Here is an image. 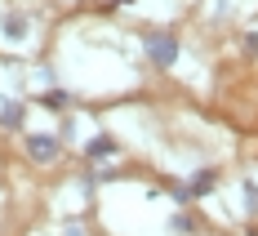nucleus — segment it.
<instances>
[{"label": "nucleus", "instance_id": "9", "mask_svg": "<svg viewBox=\"0 0 258 236\" xmlns=\"http://www.w3.org/2000/svg\"><path fill=\"white\" fill-rule=\"evenodd\" d=\"M245 205H249V210H258V183H245Z\"/></svg>", "mask_w": 258, "mask_h": 236}, {"label": "nucleus", "instance_id": "10", "mask_svg": "<svg viewBox=\"0 0 258 236\" xmlns=\"http://www.w3.org/2000/svg\"><path fill=\"white\" fill-rule=\"evenodd\" d=\"M249 236H258V227H254V232H249Z\"/></svg>", "mask_w": 258, "mask_h": 236}, {"label": "nucleus", "instance_id": "2", "mask_svg": "<svg viewBox=\"0 0 258 236\" xmlns=\"http://www.w3.org/2000/svg\"><path fill=\"white\" fill-rule=\"evenodd\" d=\"M214 183H218V174H214V169H201L191 183L174 187V201H201V196H209V192H214Z\"/></svg>", "mask_w": 258, "mask_h": 236}, {"label": "nucleus", "instance_id": "4", "mask_svg": "<svg viewBox=\"0 0 258 236\" xmlns=\"http://www.w3.org/2000/svg\"><path fill=\"white\" fill-rule=\"evenodd\" d=\"M116 152H120V147H116V138H111V134H98V138H89V143H85V160H89V165L116 156Z\"/></svg>", "mask_w": 258, "mask_h": 236}, {"label": "nucleus", "instance_id": "6", "mask_svg": "<svg viewBox=\"0 0 258 236\" xmlns=\"http://www.w3.org/2000/svg\"><path fill=\"white\" fill-rule=\"evenodd\" d=\"M0 27H5V36H9V40H23L27 31H31V23H27L23 14H5V23H0Z\"/></svg>", "mask_w": 258, "mask_h": 236}, {"label": "nucleus", "instance_id": "8", "mask_svg": "<svg viewBox=\"0 0 258 236\" xmlns=\"http://www.w3.org/2000/svg\"><path fill=\"white\" fill-rule=\"evenodd\" d=\"M40 103H45V107H62V103H67V94H62V89H49Z\"/></svg>", "mask_w": 258, "mask_h": 236}, {"label": "nucleus", "instance_id": "5", "mask_svg": "<svg viewBox=\"0 0 258 236\" xmlns=\"http://www.w3.org/2000/svg\"><path fill=\"white\" fill-rule=\"evenodd\" d=\"M23 116H27V107L14 98V103H0V130H23Z\"/></svg>", "mask_w": 258, "mask_h": 236}, {"label": "nucleus", "instance_id": "7", "mask_svg": "<svg viewBox=\"0 0 258 236\" xmlns=\"http://www.w3.org/2000/svg\"><path fill=\"white\" fill-rule=\"evenodd\" d=\"M169 232L174 236H191L196 232V218H191V214H174V218H169Z\"/></svg>", "mask_w": 258, "mask_h": 236}, {"label": "nucleus", "instance_id": "3", "mask_svg": "<svg viewBox=\"0 0 258 236\" xmlns=\"http://www.w3.org/2000/svg\"><path fill=\"white\" fill-rule=\"evenodd\" d=\"M27 152H31V160H40V165H53L62 147H58V138H45V134H31V138H27Z\"/></svg>", "mask_w": 258, "mask_h": 236}, {"label": "nucleus", "instance_id": "1", "mask_svg": "<svg viewBox=\"0 0 258 236\" xmlns=\"http://www.w3.org/2000/svg\"><path fill=\"white\" fill-rule=\"evenodd\" d=\"M143 49H147V58H152L156 67H174L178 63V40L169 31H147L143 36Z\"/></svg>", "mask_w": 258, "mask_h": 236}]
</instances>
